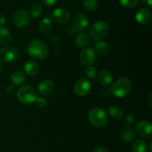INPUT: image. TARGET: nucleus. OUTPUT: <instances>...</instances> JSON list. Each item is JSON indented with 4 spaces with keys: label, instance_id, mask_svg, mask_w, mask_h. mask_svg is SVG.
Masks as SVG:
<instances>
[{
    "label": "nucleus",
    "instance_id": "2f4dec72",
    "mask_svg": "<svg viewBox=\"0 0 152 152\" xmlns=\"http://www.w3.org/2000/svg\"><path fill=\"white\" fill-rule=\"evenodd\" d=\"M134 121V117L132 114H129V115H127L126 118V122L128 125H132V123Z\"/></svg>",
    "mask_w": 152,
    "mask_h": 152
},
{
    "label": "nucleus",
    "instance_id": "72a5a7b5",
    "mask_svg": "<svg viewBox=\"0 0 152 152\" xmlns=\"http://www.w3.org/2000/svg\"><path fill=\"white\" fill-rule=\"evenodd\" d=\"M142 2L144 5L148 7H151L152 6V0H142Z\"/></svg>",
    "mask_w": 152,
    "mask_h": 152
},
{
    "label": "nucleus",
    "instance_id": "393cba45",
    "mask_svg": "<svg viewBox=\"0 0 152 152\" xmlns=\"http://www.w3.org/2000/svg\"><path fill=\"white\" fill-rule=\"evenodd\" d=\"M42 11H43L42 7L40 4H33L31 7V10H30V13H31L30 16H31V17L37 19V18L39 17V16H41L42 13Z\"/></svg>",
    "mask_w": 152,
    "mask_h": 152
},
{
    "label": "nucleus",
    "instance_id": "39448f33",
    "mask_svg": "<svg viewBox=\"0 0 152 152\" xmlns=\"http://www.w3.org/2000/svg\"><path fill=\"white\" fill-rule=\"evenodd\" d=\"M88 120L94 126L102 128L106 126L108 123V116L102 108H94L89 112Z\"/></svg>",
    "mask_w": 152,
    "mask_h": 152
},
{
    "label": "nucleus",
    "instance_id": "0eeeda50",
    "mask_svg": "<svg viewBox=\"0 0 152 152\" xmlns=\"http://www.w3.org/2000/svg\"><path fill=\"white\" fill-rule=\"evenodd\" d=\"M91 88V83L86 79H80L76 82L74 87V91L79 96H85L88 94Z\"/></svg>",
    "mask_w": 152,
    "mask_h": 152
},
{
    "label": "nucleus",
    "instance_id": "7c9ffc66",
    "mask_svg": "<svg viewBox=\"0 0 152 152\" xmlns=\"http://www.w3.org/2000/svg\"><path fill=\"white\" fill-rule=\"evenodd\" d=\"M13 91H14V88H13V86H10V85L6 86L5 88H4V92L8 95L12 94L13 93Z\"/></svg>",
    "mask_w": 152,
    "mask_h": 152
},
{
    "label": "nucleus",
    "instance_id": "9d476101",
    "mask_svg": "<svg viewBox=\"0 0 152 152\" xmlns=\"http://www.w3.org/2000/svg\"><path fill=\"white\" fill-rule=\"evenodd\" d=\"M30 20H31V16L26 10H17L13 16V22L19 28L26 26L29 23Z\"/></svg>",
    "mask_w": 152,
    "mask_h": 152
},
{
    "label": "nucleus",
    "instance_id": "ddd939ff",
    "mask_svg": "<svg viewBox=\"0 0 152 152\" xmlns=\"http://www.w3.org/2000/svg\"><path fill=\"white\" fill-rule=\"evenodd\" d=\"M135 19L140 25H146L151 21V13L148 9L141 8L137 12Z\"/></svg>",
    "mask_w": 152,
    "mask_h": 152
},
{
    "label": "nucleus",
    "instance_id": "2eb2a0df",
    "mask_svg": "<svg viewBox=\"0 0 152 152\" xmlns=\"http://www.w3.org/2000/svg\"><path fill=\"white\" fill-rule=\"evenodd\" d=\"M97 77L99 84L101 86H104V87H107V86H110L111 83H112V74L108 70H102L99 73Z\"/></svg>",
    "mask_w": 152,
    "mask_h": 152
},
{
    "label": "nucleus",
    "instance_id": "f03ea898",
    "mask_svg": "<svg viewBox=\"0 0 152 152\" xmlns=\"http://www.w3.org/2000/svg\"><path fill=\"white\" fill-rule=\"evenodd\" d=\"M132 89V82L127 77H120L112 84L111 93L117 97H124L127 96Z\"/></svg>",
    "mask_w": 152,
    "mask_h": 152
},
{
    "label": "nucleus",
    "instance_id": "6e6552de",
    "mask_svg": "<svg viewBox=\"0 0 152 152\" xmlns=\"http://www.w3.org/2000/svg\"><path fill=\"white\" fill-rule=\"evenodd\" d=\"M96 53L91 48H85L80 55V62L86 66H90V65H93L96 60Z\"/></svg>",
    "mask_w": 152,
    "mask_h": 152
},
{
    "label": "nucleus",
    "instance_id": "c9c22d12",
    "mask_svg": "<svg viewBox=\"0 0 152 152\" xmlns=\"http://www.w3.org/2000/svg\"><path fill=\"white\" fill-rule=\"evenodd\" d=\"M6 23V18L4 15L0 14V25L2 26V25H5Z\"/></svg>",
    "mask_w": 152,
    "mask_h": 152
},
{
    "label": "nucleus",
    "instance_id": "f704fd0d",
    "mask_svg": "<svg viewBox=\"0 0 152 152\" xmlns=\"http://www.w3.org/2000/svg\"><path fill=\"white\" fill-rule=\"evenodd\" d=\"M75 31H76L75 28L72 26L68 27V28H67V33H68V34H70V35H73V34L75 33Z\"/></svg>",
    "mask_w": 152,
    "mask_h": 152
},
{
    "label": "nucleus",
    "instance_id": "f8f14e48",
    "mask_svg": "<svg viewBox=\"0 0 152 152\" xmlns=\"http://www.w3.org/2000/svg\"><path fill=\"white\" fill-rule=\"evenodd\" d=\"M73 24L76 31H85L88 25V18L85 13H78L74 17Z\"/></svg>",
    "mask_w": 152,
    "mask_h": 152
},
{
    "label": "nucleus",
    "instance_id": "bb28decb",
    "mask_svg": "<svg viewBox=\"0 0 152 152\" xmlns=\"http://www.w3.org/2000/svg\"><path fill=\"white\" fill-rule=\"evenodd\" d=\"M140 0H120V3L126 8H134L139 4Z\"/></svg>",
    "mask_w": 152,
    "mask_h": 152
},
{
    "label": "nucleus",
    "instance_id": "e433bc0d",
    "mask_svg": "<svg viewBox=\"0 0 152 152\" xmlns=\"http://www.w3.org/2000/svg\"><path fill=\"white\" fill-rule=\"evenodd\" d=\"M149 105H150V108H151V94H150V96H149Z\"/></svg>",
    "mask_w": 152,
    "mask_h": 152
},
{
    "label": "nucleus",
    "instance_id": "9b49d317",
    "mask_svg": "<svg viewBox=\"0 0 152 152\" xmlns=\"http://www.w3.org/2000/svg\"><path fill=\"white\" fill-rule=\"evenodd\" d=\"M137 132L142 137L151 139L152 137L151 123L148 121H142L137 125Z\"/></svg>",
    "mask_w": 152,
    "mask_h": 152
},
{
    "label": "nucleus",
    "instance_id": "7ed1b4c3",
    "mask_svg": "<svg viewBox=\"0 0 152 152\" xmlns=\"http://www.w3.org/2000/svg\"><path fill=\"white\" fill-rule=\"evenodd\" d=\"M109 33V27L106 22L98 21L94 22L88 30V37L91 39L98 41L105 39Z\"/></svg>",
    "mask_w": 152,
    "mask_h": 152
},
{
    "label": "nucleus",
    "instance_id": "412c9836",
    "mask_svg": "<svg viewBox=\"0 0 152 152\" xmlns=\"http://www.w3.org/2000/svg\"><path fill=\"white\" fill-rule=\"evenodd\" d=\"M89 43V37L85 33H81L77 35L75 39V44L80 48H83L86 47Z\"/></svg>",
    "mask_w": 152,
    "mask_h": 152
},
{
    "label": "nucleus",
    "instance_id": "c85d7f7f",
    "mask_svg": "<svg viewBox=\"0 0 152 152\" xmlns=\"http://www.w3.org/2000/svg\"><path fill=\"white\" fill-rule=\"evenodd\" d=\"M36 105L38 108H45L48 105V100L47 99L44 97H37V99L35 100Z\"/></svg>",
    "mask_w": 152,
    "mask_h": 152
},
{
    "label": "nucleus",
    "instance_id": "dca6fc26",
    "mask_svg": "<svg viewBox=\"0 0 152 152\" xmlns=\"http://www.w3.org/2000/svg\"><path fill=\"white\" fill-rule=\"evenodd\" d=\"M135 131L132 126H126L121 132V139L126 143L132 142L135 138Z\"/></svg>",
    "mask_w": 152,
    "mask_h": 152
},
{
    "label": "nucleus",
    "instance_id": "4be33fe9",
    "mask_svg": "<svg viewBox=\"0 0 152 152\" xmlns=\"http://www.w3.org/2000/svg\"><path fill=\"white\" fill-rule=\"evenodd\" d=\"M132 149L134 152H147L148 145L142 140H137L132 144Z\"/></svg>",
    "mask_w": 152,
    "mask_h": 152
},
{
    "label": "nucleus",
    "instance_id": "a878e982",
    "mask_svg": "<svg viewBox=\"0 0 152 152\" xmlns=\"http://www.w3.org/2000/svg\"><path fill=\"white\" fill-rule=\"evenodd\" d=\"M99 4V0H83V6L89 11L96 10Z\"/></svg>",
    "mask_w": 152,
    "mask_h": 152
},
{
    "label": "nucleus",
    "instance_id": "f257e3e1",
    "mask_svg": "<svg viewBox=\"0 0 152 152\" xmlns=\"http://www.w3.org/2000/svg\"><path fill=\"white\" fill-rule=\"evenodd\" d=\"M28 54L32 57L38 59H43L48 53V48L43 41L34 39L31 41L27 48Z\"/></svg>",
    "mask_w": 152,
    "mask_h": 152
},
{
    "label": "nucleus",
    "instance_id": "5701e85b",
    "mask_svg": "<svg viewBox=\"0 0 152 152\" xmlns=\"http://www.w3.org/2000/svg\"><path fill=\"white\" fill-rule=\"evenodd\" d=\"M52 28V22L49 18H44L39 25V29L43 34H48Z\"/></svg>",
    "mask_w": 152,
    "mask_h": 152
},
{
    "label": "nucleus",
    "instance_id": "cd10ccee",
    "mask_svg": "<svg viewBox=\"0 0 152 152\" xmlns=\"http://www.w3.org/2000/svg\"><path fill=\"white\" fill-rule=\"evenodd\" d=\"M86 74L88 78L95 79L98 75V70L96 67L93 65L88 66V68L86 70Z\"/></svg>",
    "mask_w": 152,
    "mask_h": 152
},
{
    "label": "nucleus",
    "instance_id": "f3484780",
    "mask_svg": "<svg viewBox=\"0 0 152 152\" xmlns=\"http://www.w3.org/2000/svg\"><path fill=\"white\" fill-rule=\"evenodd\" d=\"M24 69H25V73L28 76L34 77V76H36L38 74L39 68V65L37 62L33 60H30L25 63V66H24Z\"/></svg>",
    "mask_w": 152,
    "mask_h": 152
},
{
    "label": "nucleus",
    "instance_id": "4c0bfd02",
    "mask_svg": "<svg viewBox=\"0 0 152 152\" xmlns=\"http://www.w3.org/2000/svg\"><path fill=\"white\" fill-rule=\"evenodd\" d=\"M1 70H2V64H1V62H0V72L1 71Z\"/></svg>",
    "mask_w": 152,
    "mask_h": 152
},
{
    "label": "nucleus",
    "instance_id": "b1692460",
    "mask_svg": "<svg viewBox=\"0 0 152 152\" xmlns=\"http://www.w3.org/2000/svg\"><path fill=\"white\" fill-rule=\"evenodd\" d=\"M95 50L96 53H98L100 55H105L108 53L109 50V46L108 43L103 41H99L95 45Z\"/></svg>",
    "mask_w": 152,
    "mask_h": 152
},
{
    "label": "nucleus",
    "instance_id": "c756f323",
    "mask_svg": "<svg viewBox=\"0 0 152 152\" xmlns=\"http://www.w3.org/2000/svg\"><path fill=\"white\" fill-rule=\"evenodd\" d=\"M42 3L46 7H51L56 2V0H41Z\"/></svg>",
    "mask_w": 152,
    "mask_h": 152
},
{
    "label": "nucleus",
    "instance_id": "20e7f679",
    "mask_svg": "<svg viewBox=\"0 0 152 152\" xmlns=\"http://www.w3.org/2000/svg\"><path fill=\"white\" fill-rule=\"evenodd\" d=\"M17 98L21 103L28 105L35 102L37 98V91L32 86L25 85L18 90Z\"/></svg>",
    "mask_w": 152,
    "mask_h": 152
},
{
    "label": "nucleus",
    "instance_id": "1a4fd4ad",
    "mask_svg": "<svg viewBox=\"0 0 152 152\" xmlns=\"http://www.w3.org/2000/svg\"><path fill=\"white\" fill-rule=\"evenodd\" d=\"M71 14L67 9L63 7L56 8L52 12L51 19L59 24H65L70 20Z\"/></svg>",
    "mask_w": 152,
    "mask_h": 152
},
{
    "label": "nucleus",
    "instance_id": "a211bd4d",
    "mask_svg": "<svg viewBox=\"0 0 152 152\" xmlns=\"http://www.w3.org/2000/svg\"><path fill=\"white\" fill-rule=\"evenodd\" d=\"M26 77L22 71H16L12 73L10 76V81L14 86H19L25 82Z\"/></svg>",
    "mask_w": 152,
    "mask_h": 152
},
{
    "label": "nucleus",
    "instance_id": "473e14b6",
    "mask_svg": "<svg viewBox=\"0 0 152 152\" xmlns=\"http://www.w3.org/2000/svg\"><path fill=\"white\" fill-rule=\"evenodd\" d=\"M94 152H109L108 150L106 148L102 146H99L97 148H96V149L94 150Z\"/></svg>",
    "mask_w": 152,
    "mask_h": 152
},
{
    "label": "nucleus",
    "instance_id": "6ab92c4d",
    "mask_svg": "<svg viewBox=\"0 0 152 152\" xmlns=\"http://www.w3.org/2000/svg\"><path fill=\"white\" fill-rule=\"evenodd\" d=\"M12 35L7 28H0V44L7 45L11 42Z\"/></svg>",
    "mask_w": 152,
    "mask_h": 152
},
{
    "label": "nucleus",
    "instance_id": "4468645a",
    "mask_svg": "<svg viewBox=\"0 0 152 152\" xmlns=\"http://www.w3.org/2000/svg\"><path fill=\"white\" fill-rule=\"evenodd\" d=\"M53 88H54L53 82L50 80H42L37 87L38 92L41 95H48L53 91Z\"/></svg>",
    "mask_w": 152,
    "mask_h": 152
},
{
    "label": "nucleus",
    "instance_id": "423d86ee",
    "mask_svg": "<svg viewBox=\"0 0 152 152\" xmlns=\"http://www.w3.org/2000/svg\"><path fill=\"white\" fill-rule=\"evenodd\" d=\"M19 52L13 46H6L0 49V60L5 62H12L16 60Z\"/></svg>",
    "mask_w": 152,
    "mask_h": 152
},
{
    "label": "nucleus",
    "instance_id": "aec40b11",
    "mask_svg": "<svg viewBox=\"0 0 152 152\" xmlns=\"http://www.w3.org/2000/svg\"><path fill=\"white\" fill-rule=\"evenodd\" d=\"M108 113L110 117L114 120H120L124 115L123 110L120 107L116 105H113L108 108Z\"/></svg>",
    "mask_w": 152,
    "mask_h": 152
}]
</instances>
